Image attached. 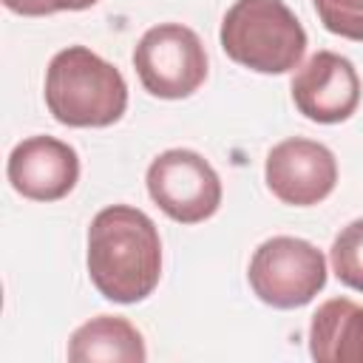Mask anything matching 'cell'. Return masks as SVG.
Returning <instances> with one entry per match:
<instances>
[{
    "label": "cell",
    "instance_id": "obj_12",
    "mask_svg": "<svg viewBox=\"0 0 363 363\" xmlns=\"http://www.w3.org/2000/svg\"><path fill=\"white\" fill-rule=\"evenodd\" d=\"M329 261H332L335 278L343 286L363 292V218L349 221L335 235L332 250H329Z\"/></svg>",
    "mask_w": 363,
    "mask_h": 363
},
{
    "label": "cell",
    "instance_id": "obj_7",
    "mask_svg": "<svg viewBox=\"0 0 363 363\" xmlns=\"http://www.w3.org/2000/svg\"><path fill=\"white\" fill-rule=\"evenodd\" d=\"M264 179L278 201L289 207H312L335 190L337 159L326 145L292 136L267 153Z\"/></svg>",
    "mask_w": 363,
    "mask_h": 363
},
{
    "label": "cell",
    "instance_id": "obj_8",
    "mask_svg": "<svg viewBox=\"0 0 363 363\" xmlns=\"http://www.w3.org/2000/svg\"><path fill=\"white\" fill-rule=\"evenodd\" d=\"M289 91L295 108L318 125L346 122L360 105L357 68L335 51H315L301 62L292 74Z\"/></svg>",
    "mask_w": 363,
    "mask_h": 363
},
{
    "label": "cell",
    "instance_id": "obj_6",
    "mask_svg": "<svg viewBox=\"0 0 363 363\" xmlns=\"http://www.w3.org/2000/svg\"><path fill=\"white\" fill-rule=\"evenodd\" d=\"M153 204L179 224H199L221 207V179L216 167L190 147H170L147 164L145 176Z\"/></svg>",
    "mask_w": 363,
    "mask_h": 363
},
{
    "label": "cell",
    "instance_id": "obj_10",
    "mask_svg": "<svg viewBox=\"0 0 363 363\" xmlns=\"http://www.w3.org/2000/svg\"><path fill=\"white\" fill-rule=\"evenodd\" d=\"M309 354L318 363H363V303L323 301L309 323Z\"/></svg>",
    "mask_w": 363,
    "mask_h": 363
},
{
    "label": "cell",
    "instance_id": "obj_1",
    "mask_svg": "<svg viewBox=\"0 0 363 363\" xmlns=\"http://www.w3.org/2000/svg\"><path fill=\"white\" fill-rule=\"evenodd\" d=\"M88 275L113 303L145 301L162 278V238L153 218L130 204H111L88 227Z\"/></svg>",
    "mask_w": 363,
    "mask_h": 363
},
{
    "label": "cell",
    "instance_id": "obj_2",
    "mask_svg": "<svg viewBox=\"0 0 363 363\" xmlns=\"http://www.w3.org/2000/svg\"><path fill=\"white\" fill-rule=\"evenodd\" d=\"M48 113L68 128H108L128 108L122 71L85 45L57 51L45 68Z\"/></svg>",
    "mask_w": 363,
    "mask_h": 363
},
{
    "label": "cell",
    "instance_id": "obj_9",
    "mask_svg": "<svg viewBox=\"0 0 363 363\" xmlns=\"http://www.w3.org/2000/svg\"><path fill=\"white\" fill-rule=\"evenodd\" d=\"M6 176L23 199L60 201L79 182V156L57 136H28L11 147Z\"/></svg>",
    "mask_w": 363,
    "mask_h": 363
},
{
    "label": "cell",
    "instance_id": "obj_13",
    "mask_svg": "<svg viewBox=\"0 0 363 363\" xmlns=\"http://www.w3.org/2000/svg\"><path fill=\"white\" fill-rule=\"evenodd\" d=\"M326 31L363 43V0H312Z\"/></svg>",
    "mask_w": 363,
    "mask_h": 363
},
{
    "label": "cell",
    "instance_id": "obj_14",
    "mask_svg": "<svg viewBox=\"0 0 363 363\" xmlns=\"http://www.w3.org/2000/svg\"><path fill=\"white\" fill-rule=\"evenodd\" d=\"M3 6L14 14H23V17H45L51 14L48 9V0H3Z\"/></svg>",
    "mask_w": 363,
    "mask_h": 363
},
{
    "label": "cell",
    "instance_id": "obj_4",
    "mask_svg": "<svg viewBox=\"0 0 363 363\" xmlns=\"http://www.w3.org/2000/svg\"><path fill=\"white\" fill-rule=\"evenodd\" d=\"M247 278L261 303L298 309L326 286V258L306 238L272 235L252 252Z\"/></svg>",
    "mask_w": 363,
    "mask_h": 363
},
{
    "label": "cell",
    "instance_id": "obj_5",
    "mask_svg": "<svg viewBox=\"0 0 363 363\" xmlns=\"http://www.w3.org/2000/svg\"><path fill=\"white\" fill-rule=\"evenodd\" d=\"M133 68L150 96L184 99L207 79V51L193 28L182 23H159L136 43Z\"/></svg>",
    "mask_w": 363,
    "mask_h": 363
},
{
    "label": "cell",
    "instance_id": "obj_3",
    "mask_svg": "<svg viewBox=\"0 0 363 363\" xmlns=\"http://www.w3.org/2000/svg\"><path fill=\"white\" fill-rule=\"evenodd\" d=\"M218 40L233 62L255 74H286L306 51V31L284 0H235Z\"/></svg>",
    "mask_w": 363,
    "mask_h": 363
},
{
    "label": "cell",
    "instance_id": "obj_15",
    "mask_svg": "<svg viewBox=\"0 0 363 363\" xmlns=\"http://www.w3.org/2000/svg\"><path fill=\"white\" fill-rule=\"evenodd\" d=\"M94 3H99V0H48V9H51V14L54 11H82V9H91Z\"/></svg>",
    "mask_w": 363,
    "mask_h": 363
},
{
    "label": "cell",
    "instance_id": "obj_11",
    "mask_svg": "<svg viewBox=\"0 0 363 363\" xmlns=\"http://www.w3.org/2000/svg\"><path fill=\"white\" fill-rule=\"evenodd\" d=\"M147 357L142 332L119 315H96L74 329L68 340V360L88 363H142Z\"/></svg>",
    "mask_w": 363,
    "mask_h": 363
}]
</instances>
